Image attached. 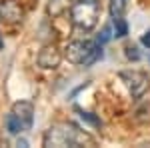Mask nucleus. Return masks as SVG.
<instances>
[{
	"label": "nucleus",
	"instance_id": "obj_7",
	"mask_svg": "<svg viewBox=\"0 0 150 148\" xmlns=\"http://www.w3.org/2000/svg\"><path fill=\"white\" fill-rule=\"evenodd\" d=\"M20 122H22L24 130H28L30 126H32V120H34V104L28 102V100H20V102H16L12 106L10 110Z\"/></svg>",
	"mask_w": 150,
	"mask_h": 148
},
{
	"label": "nucleus",
	"instance_id": "obj_5",
	"mask_svg": "<svg viewBox=\"0 0 150 148\" xmlns=\"http://www.w3.org/2000/svg\"><path fill=\"white\" fill-rule=\"evenodd\" d=\"M62 52L58 50L56 44H46L42 50H40V54H38V64L42 66V68L46 70H54L60 66V62H62Z\"/></svg>",
	"mask_w": 150,
	"mask_h": 148
},
{
	"label": "nucleus",
	"instance_id": "obj_1",
	"mask_svg": "<svg viewBox=\"0 0 150 148\" xmlns=\"http://www.w3.org/2000/svg\"><path fill=\"white\" fill-rule=\"evenodd\" d=\"M94 140L88 132L80 130L72 122H58V124L50 126L44 134V146L48 148H64V146H94Z\"/></svg>",
	"mask_w": 150,
	"mask_h": 148
},
{
	"label": "nucleus",
	"instance_id": "obj_6",
	"mask_svg": "<svg viewBox=\"0 0 150 148\" xmlns=\"http://www.w3.org/2000/svg\"><path fill=\"white\" fill-rule=\"evenodd\" d=\"M24 18V10L18 0H2L0 2V20L8 24H16Z\"/></svg>",
	"mask_w": 150,
	"mask_h": 148
},
{
	"label": "nucleus",
	"instance_id": "obj_14",
	"mask_svg": "<svg viewBox=\"0 0 150 148\" xmlns=\"http://www.w3.org/2000/svg\"><path fill=\"white\" fill-rule=\"evenodd\" d=\"M126 56L132 58V60H138L140 54H138V50H136V46H126Z\"/></svg>",
	"mask_w": 150,
	"mask_h": 148
},
{
	"label": "nucleus",
	"instance_id": "obj_11",
	"mask_svg": "<svg viewBox=\"0 0 150 148\" xmlns=\"http://www.w3.org/2000/svg\"><path fill=\"white\" fill-rule=\"evenodd\" d=\"M112 22H114V36L116 38H124L128 34V26L124 22V18H112Z\"/></svg>",
	"mask_w": 150,
	"mask_h": 148
},
{
	"label": "nucleus",
	"instance_id": "obj_10",
	"mask_svg": "<svg viewBox=\"0 0 150 148\" xmlns=\"http://www.w3.org/2000/svg\"><path fill=\"white\" fill-rule=\"evenodd\" d=\"M108 10H110L112 18H122L124 12H126V0H110Z\"/></svg>",
	"mask_w": 150,
	"mask_h": 148
},
{
	"label": "nucleus",
	"instance_id": "obj_8",
	"mask_svg": "<svg viewBox=\"0 0 150 148\" xmlns=\"http://www.w3.org/2000/svg\"><path fill=\"white\" fill-rule=\"evenodd\" d=\"M70 6H72L70 0H50L46 6V12H48V16L56 18V16H62L64 12H68Z\"/></svg>",
	"mask_w": 150,
	"mask_h": 148
},
{
	"label": "nucleus",
	"instance_id": "obj_4",
	"mask_svg": "<svg viewBox=\"0 0 150 148\" xmlns=\"http://www.w3.org/2000/svg\"><path fill=\"white\" fill-rule=\"evenodd\" d=\"M118 76L124 82L128 92L132 94V98H142L150 86L148 76L144 72H140V70H122V72H118Z\"/></svg>",
	"mask_w": 150,
	"mask_h": 148
},
{
	"label": "nucleus",
	"instance_id": "obj_17",
	"mask_svg": "<svg viewBox=\"0 0 150 148\" xmlns=\"http://www.w3.org/2000/svg\"><path fill=\"white\" fill-rule=\"evenodd\" d=\"M88 2H96V4H98V2H100V0H88Z\"/></svg>",
	"mask_w": 150,
	"mask_h": 148
},
{
	"label": "nucleus",
	"instance_id": "obj_15",
	"mask_svg": "<svg viewBox=\"0 0 150 148\" xmlns=\"http://www.w3.org/2000/svg\"><path fill=\"white\" fill-rule=\"evenodd\" d=\"M142 44H144V46H146V48L150 50V30H148V32H146L144 36H142Z\"/></svg>",
	"mask_w": 150,
	"mask_h": 148
},
{
	"label": "nucleus",
	"instance_id": "obj_13",
	"mask_svg": "<svg viewBox=\"0 0 150 148\" xmlns=\"http://www.w3.org/2000/svg\"><path fill=\"white\" fill-rule=\"evenodd\" d=\"M108 40H110V26H104L102 34L98 36V44H104V42H108Z\"/></svg>",
	"mask_w": 150,
	"mask_h": 148
},
{
	"label": "nucleus",
	"instance_id": "obj_2",
	"mask_svg": "<svg viewBox=\"0 0 150 148\" xmlns=\"http://www.w3.org/2000/svg\"><path fill=\"white\" fill-rule=\"evenodd\" d=\"M62 56L72 64L88 66L94 60H98V56H102V48L94 40H72L64 46Z\"/></svg>",
	"mask_w": 150,
	"mask_h": 148
},
{
	"label": "nucleus",
	"instance_id": "obj_3",
	"mask_svg": "<svg viewBox=\"0 0 150 148\" xmlns=\"http://www.w3.org/2000/svg\"><path fill=\"white\" fill-rule=\"evenodd\" d=\"M100 18V6L96 2L80 0L70 6V22L80 30H92Z\"/></svg>",
	"mask_w": 150,
	"mask_h": 148
},
{
	"label": "nucleus",
	"instance_id": "obj_9",
	"mask_svg": "<svg viewBox=\"0 0 150 148\" xmlns=\"http://www.w3.org/2000/svg\"><path fill=\"white\" fill-rule=\"evenodd\" d=\"M4 124H6V130L10 132V134H20V132H24V126L22 122L14 116L12 112H8V116H6V120H4Z\"/></svg>",
	"mask_w": 150,
	"mask_h": 148
},
{
	"label": "nucleus",
	"instance_id": "obj_16",
	"mask_svg": "<svg viewBox=\"0 0 150 148\" xmlns=\"http://www.w3.org/2000/svg\"><path fill=\"white\" fill-rule=\"evenodd\" d=\"M2 44H4V42H2V36H0V50H2Z\"/></svg>",
	"mask_w": 150,
	"mask_h": 148
},
{
	"label": "nucleus",
	"instance_id": "obj_12",
	"mask_svg": "<svg viewBox=\"0 0 150 148\" xmlns=\"http://www.w3.org/2000/svg\"><path fill=\"white\" fill-rule=\"evenodd\" d=\"M78 114H80L82 120H84V122H88L90 126H96V128H100V126H102V120H100L98 116H94L92 112H84V110H78Z\"/></svg>",
	"mask_w": 150,
	"mask_h": 148
}]
</instances>
